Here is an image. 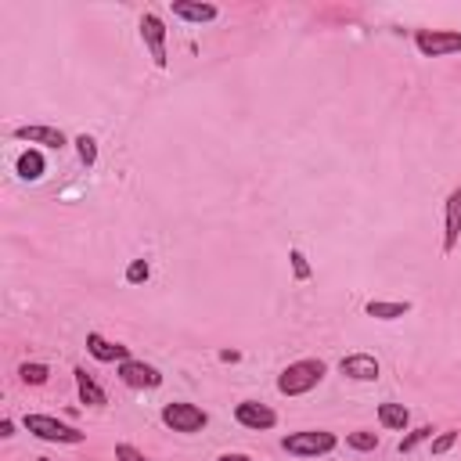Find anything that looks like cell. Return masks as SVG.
Segmentation results:
<instances>
[{"label": "cell", "mask_w": 461, "mask_h": 461, "mask_svg": "<svg viewBox=\"0 0 461 461\" xmlns=\"http://www.w3.org/2000/svg\"><path fill=\"white\" fill-rule=\"evenodd\" d=\"M324 361H296V364H288L285 371H281V378H277V389L285 393V396H303V393H310L321 378H324Z\"/></svg>", "instance_id": "1"}, {"label": "cell", "mask_w": 461, "mask_h": 461, "mask_svg": "<svg viewBox=\"0 0 461 461\" xmlns=\"http://www.w3.org/2000/svg\"><path fill=\"white\" fill-rule=\"evenodd\" d=\"M162 422L173 429V433H202L209 425V415L195 403H184V400H173L162 408Z\"/></svg>", "instance_id": "2"}, {"label": "cell", "mask_w": 461, "mask_h": 461, "mask_svg": "<svg viewBox=\"0 0 461 461\" xmlns=\"http://www.w3.org/2000/svg\"><path fill=\"white\" fill-rule=\"evenodd\" d=\"M281 447L296 457H317V454H328L335 450V436L324 433V429H307V433H288L281 440Z\"/></svg>", "instance_id": "3"}, {"label": "cell", "mask_w": 461, "mask_h": 461, "mask_svg": "<svg viewBox=\"0 0 461 461\" xmlns=\"http://www.w3.org/2000/svg\"><path fill=\"white\" fill-rule=\"evenodd\" d=\"M26 429H29L33 436H40V440H51V443H83V440H87L80 429L58 422V418H51V415H26Z\"/></svg>", "instance_id": "4"}, {"label": "cell", "mask_w": 461, "mask_h": 461, "mask_svg": "<svg viewBox=\"0 0 461 461\" xmlns=\"http://www.w3.org/2000/svg\"><path fill=\"white\" fill-rule=\"evenodd\" d=\"M415 47H418L425 58L457 54V51H461V33H450V29H418V33H415Z\"/></svg>", "instance_id": "5"}, {"label": "cell", "mask_w": 461, "mask_h": 461, "mask_svg": "<svg viewBox=\"0 0 461 461\" xmlns=\"http://www.w3.org/2000/svg\"><path fill=\"white\" fill-rule=\"evenodd\" d=\"M141 40L148 43V54H152V62L159 65V69H166V62H169V58H166V26H162V18L159 15H144L141 18Z\"/></svg>", "instance_id": "6"}, {"label": "cell", "mask_w": 461, "mask_h": 461, "mask_svg": "<svg viewBox=\"0 0 461 461\" xmlns=\"http://www.w3.org/2000/svg\"><path fill=\"white\" fill-rule=\"evenodd\" d=\"M339 371H342L346 378H354V382H375V378L382 375V368H378V361H375L371 354H350V357H342V361H339Z\"/></svg>", "instance_id": "7"}, {"label": "cell", "mask_w": 461, "mask_h": 461, "mask_svg": "<svg viewBox=\"0 0 461 461\" xmlns=\"http://www.w3.org/2000/svg\"><path fill=\"white\" fill-rule=\"evenodd\" d=\"M120 378L130 389H155V386H162V375L152 364H144V361H123L120 364Z\"/></svg>", "instance_id": "8"}, {"label": "cell", "mask_w": 461, "mask_h": 461, "mask_svg": "<svg viewBox=\"0 0 461 461\" xmlns=\"http://www.w3.org/2000/svg\"><path fill=\"white\" fill-rule=\"evenodd\" d=\"M235 418L245 425V429H270L277 422V415L267 408V403H256V400H245L235 408Z\"/></svg>", "instance_id": "9"}, {"label": "cell", "mask_w": 461, "mask_h": 461, "mask_svg": "<svg viewBox=\"0 0 461 461\" xmlns=\"http://www.w3.org/2000/svg\"><path fill=\"white\" fill-rule=\"evenodd\" d=\"M87 350H90V357L94 361H101V364H115V361H130V350L127 346H120V342H108V339H101L97 332H90L87 335Z\"/></svg>", "instance_id": "10"}, {"label": "cell", "mask_w": 461, "mask_h": 461, "mask_svg": "<svg viewBox=\"0 0 461 461\" xmlns=\"http://www.w3.org/2000/svg\"><path fill=\"white\" fill-rule=\"evenodd\" d=\"M461 238V188L450 191L447 198V227H443V253H454Z\"/></svg>", "instance_id": "11"}, {"label": "cell", "mask_w": 461, "mask_h": 461, "mask_svg": "<svg viewBox=\"0 0 461 461\" xmlns=\"http://www.w3.org/2000/svg\"><path fill=\"white\" fill-rule=\"evenodd\" d=\"M15 137H18V141H29V144H43V148H65V134L58 130V127H40V123H33V127H18Z\"/></svg>", "instance_id": "12"}, {"label": "cell", "mask_w": 461, "mask_h": 461, "mask_svg": "<svg viewBox=\"0 0 461 461\" xmlns=\"http://www.w3.org/2000/svg\"><path fill=\"white\" fill-rule=\"evenodd\" d=\"M173 15L184 22H213L220 11L213 4H191V0H173Z\"/></svg>", "instance_id": "13"}, {"label": "cell", "mask_w": 461, "mask_h": 461, "mask_svg": "<svg viewBox=\"0 0 461 461\" xmlns=\"http://www.w3.org/2000/svg\"><path fill=\"white\" fill-rule=\"evenodd\" d=\"M378 422L386 429H393V433H403L408 422H411V411L403 408V403H378Z\"/></svg>", "instance_id": "14"}, {"label": "cell", "mask_w": 461, "mask_h": 461, "mask_svg": "<svg viewBox=\"0 0 461 461\" xmlns=\"http://www.w3.org/2000/svg\"><path fill=\"white\" fill-rule=\"evenodd\" d=\"M368 317H378V321H396V317H403V314H411V303L408 300H396V303H386V300H371L368 307Z\"/></svg>", "instance_id": "15"}, {"label": "cell", "mask_w": 461, "mask_h": 461, "mask_svg": "<svg viewBox=\"0 0 461 461\" xmlns=\"http://www.w3.org/2000/svg\"><path fill=\"white\" fill-rule=\"evenodd\" d=\"M76 386H80V400H83V403H94V408H105V403H108L105 389H101L83 368H76Z\"/></svg>", "instance_id": "16"}, {"label": "cell", "mask_w": 461, "mask_h": 461, "mask_svg": "<svg viewBox=\"0 0 461 461\" xmlns=\"http://www.w3.org/2000/svg\"><path fill=\"white\" fill-rule=\"evenodd\" d=\"M18 177L22 181H40L43 177V155L40 152H22L18 155Z\"/></svg>", "instance_id": "17"}, {"label": "cell", "mask_w": 461, "mask_h": 461, "mask_svg": "<svg viewBox=\"0 0 461 461\" xmlns=\"http://www.w3.org/2000/svg\"><path fill=\"white\" fill-rule=\"evenodd\" d=\"M18 375H22V382H26V386H43V382L51 378L47 364H22V368H18Z\"/></svg>", "instance_id": "18"}, {"label": "cell", "mask_w": 461, "mask_h": 461, "mask_svg": "<svg viewBox=\"0 0 461 461\" xmlns=\"http://www.w3.org/2000/svg\"><path fill=\"white\" fill-rule=\"evenodd\" d=\"M76 148H80L83 166H94V162H97V141H94L90 134H80V137H76Z\"/></svg>", "instance_id": "19"}, {"label": "cell", "mask_w": 461, "mask_h": 461, "mask_svg": "<svg viewBox=\"0 0 461 461\" xmlns=\"http://www.w3.org/2000/svg\"><path fill=\"white\" fill-rule=\"evenodd\" d=\"M425 440H433V425H422V429H415L411 436H403V440H400V454L415 450V447H418V443H425Z\"/></svg>", "instance_id": "20"}, {"label": "cell", "mask_w": 461, "mask_h": 461, "mask_svg": "<svg viewBox=\"0 0 461 461\" xmlns=\"http://www.w3.org/2000/svg\"><path fill=\"white\" fill-rule=\"evenodd\" d=\"M346 443H350L354 450H375V447H378V436H375V433H350V436H346Z\"/></svg>", "instance_id": "21"}, {"label": "cell", "mask_w": 461, "mask_h": 461, "mask_svg": "<svg viewBox=\"0 0 461 461\" xmlns=\"http://www.w3.org/2000/svg\"><path fill=\"white\" fill-rule=\"evenodd\" d=\"M148 274H152L148 260H134V263L127 267V281H130V285H144V281H148Z\"/></svg>", "instance_id": "22"}, {"label": "cell", "mask_w": 461, "mask_h": 461, "mask_svg": "<svg viewBox=\"0 0 461 461\" xmlns=\"http://www.w3.org/2000/svg\"><path fill=\"white\" fill-rule=\"evenodd\" d=\"M115 461H148L134 443H120V447H115Z\"/></svg>", "instance_id": "23"}, {"label": "cell", "mask_w": 461, "mask_h": 461, "mask_svg": "<svg viewBox=\"0 0 461 461\" xmlns=\"http://www.w3.org/2000/svg\"><path fill=\"white\" fill-rule=\"evenodd\" d=\"M288 260H292V267H296V277H300V281H307V277H310V263H307V256H303L300 249H292V256H288Z\"/></svg>", "instance_id": "24"}, {"label": "cell", "mask_w": 461, "mask_h": 461, "mask_svg": "<svg viewBox=\"0 0 461 461\" xmlns=\"http://www.w3.org/2000/svg\"><path fill=\"white\" fill-rule=\"evenodd\" d=\"M454 440H457V433H443V436H436V440H433V454H447V450L454 447Z\"/></svg>", "instance_id": "25"}, {"label": "cell", "mask_w": 461, "mask_h": 461, "mask_svg": "<svg viewBox=\"0 0 461 461\" xmlns=\"http://www.w3.org/2000/svg\"><path fill=\"white\" fill-rule=\"evenodd\" d=\"M216 461H253V457L249 454H220Z\"/></svg>", "instance_id": "26"}, {"label": "cell", "mask_w": 461, "mask_h": 461, "mask_svg": "<svg viewBox=\"0 0 461 461\" xmlns=\"http://www.w3.org/2000/svg\"><path fill=\"white\" fill-rule=\"evenodd\" d=\"M15 433V425H11V418H4V422H0V436H11Z\"/></svg>", "instance_id": "27"}, {"label": "cell", "mask_w": 461, "mask_h": 461, "mask_svg": "<svg viewBox=\"0 0 461 461\" xmlns=\"http://www.w3.org/2000/svg\"><path fill=\"white\" fill-rule=\"evenodd\" d=\"M40 461H51V457H40Z\"/></svg>", "instance_id": "28"}]
</instances>
